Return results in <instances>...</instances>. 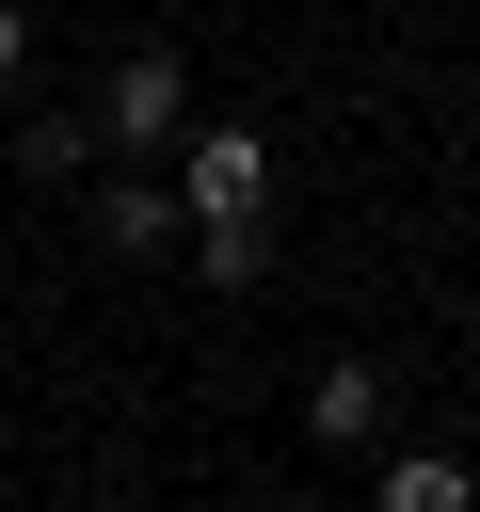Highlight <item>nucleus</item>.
I'll use <instances>...</instances> for the list:
<instances>
[{"mask_svg":"<svg viewBox=\"0 0 480 512\" xmlns=\"http://www.w3.org/2000/svg\"><path fill=\"white\" fill-rule=\"evenodd\" d=\"M96 240H112V256H176V240H192V208H176L160 176H112V192H96Z\"/></svg>","mask_w":480,"mask_h":512,"instance_id":"7ed1b4c3","label":"nucleus"},{"mask_svg":"<svg viewBox=\"0 0 480 512\" xmlns=\"http://www.w3.org/2000/svg\"><path fill=\"white\" fill-rule=\"evenodd\" d=\"M176 128H192V64H176V48H128V64L96 80V144L144 160V144H176Z\"/></svg>","mask_w":480,"mask_h":512,"instance_id":"f03ea898","label":"nucleus"},{"mask_svg":"<svg viewBox=\"0 0 480 512\" xmlns=\"http://www.w3.org/2000/svg\"><path fill=\"white\" fill-rule=\"evenodd\" d=\"M384 512H464V464L448 448H384Z\"/></svg>","mask_w":480,"mask_h":512,"instance_id":"39448f33","label":"nucleus"},{"mask_svg":"<svg viewBox=\"0 0 480 512\" xmlns=\"http://www.w3.org/2000/svg\"><path fill=\"white\" fill-rule=\"evenodd\" d=\"M304 432H320V448H368V432H384V368H352V352H336V368L304 384Z\"/></svg>","mask_w":480,"mask_h":512,"instance_id":"20e7f679","label":"nucleus"},{"mask_svg":"<svg viewBox=\"0 0 480 512\" xmlns=\"http://www.w3.org/2000/svg\"><path fill=\"white\" fill-rule=\"evenodd\" d=\"M176 208L192 224H256L272 208V144L256 128H176Z\"/></svg>","mask_w":480,"mask_h":512,"instance_id":"f257e3e1","label":"nucleus"},{"mask_svg":"<svg viewBox=\"0 0 480 512\" xmlns=\"http://www.w3.org/2000/svg\"><path fill=\"white\" fill-rule=\"evenodd\" d=\"M16 48H32V32H16V0H0V80H16Z\"/></svg>","mask_w":480,"mask_h":512,"instance_id":"6e6552de","label":"nucleus"},{"mask_svg":"<svg viewBox=\"0 0 480 512\" xmlns=\"http://www.w3.org/2000/svg\"><path fill=\"white\" fill-rule=\"evenodd\" d=\"M16 160H32V176H80V160H96V112H32V144H16Z\"/></svg>","mask_w":480,"mask_h":512,"instance_id":"423d86ee","label":"nucleus"},{"mask_svg":"<svg viewBox=\"0 0 480 512\" xmlns=\"http://www.w3.org/2000/svg\"><path fill=\"white\" fill-rule=\"evenodd\" d=\"M192 272L208 288H256V224H192Z\"/></svg>","mask_w":480,"mask_h":512,"instance_id":"0eeeda50","label":"nucleus"}]
</instances>
